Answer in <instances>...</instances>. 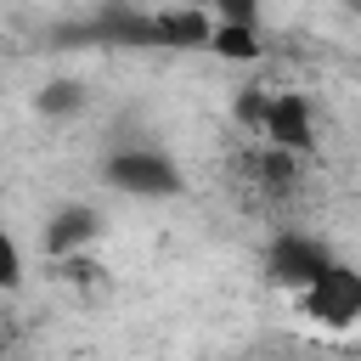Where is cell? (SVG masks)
Instances as JSON below:
<instances>
[{
  "mask_svg": "<svg viewBox=\"0 0 361 361\" xmlns=\"http://www.w3.org/2000/svg\"><path fill=\"white\" fill-rule=\"evenodd\" d=\"M102 186L118 192V197L164 203V197H180L186 192V175H180V164L164 147H118V152L102 158Z\"/></svg>",
  "mask_w": 361,
  "mask_h": 361,
  "instance_id": "6da1fadb",
  "label": "cell"
},
{
  "mask_svg": "<svg viewBox=\"0 0 361 361\" xmlns=\"http://www.w3.org/2000/svg\"><path fill=\"white\" fill-rule=\"evenodd\" d=\"M299 310L316 327H327V333H350L361 322V271L344 265V259H333L310 288H299Z\"/></svg>",
  "mask_w": 361,
  "mask_h": 361,
  "instance_id": "7a4b0ae2",
  "label": "cell"
},
{
  "mask_svg": "<svg viewBox=\"0 0 361 361\" xmlns=\"http://www.w3.org/2000/svg\"><path fill=\"white\" fill-rule=\"evenodd\" d=\"M327 265H333V248L310 231H276L265 248V276H271V288H288V293L310 288Z\"/></svg>",
  "mask_w": 361,
  "mask_h": 361,
  "instance_id": "3957f363",
  "label": "cell"
},
{
  "mask_svg": "<svg viewBox=\"0 0 361 361\" xmlns=\"http://www.w3.org/2000/svg\"><path fill=\"white\" fill-rule=\"evenodd\" d=\"M102 231H107V220H102V209H90V203H62V209H51V220L39 226V254L56 265V259H73V254H90L96 243H102Z\"/></svg>",
  "mask_w": 361,
  "mask_h": 361,
  "instance_id": "277c9868",
  "label": "cell"
},
{
  "mask_svg": "<svg viewBox=\"0 0 361 361\" xmlns=\"http://www.w3.org/2000/svg\"><path fill=\"white\" fill-rule=\"evenodd\" d=\"M259 135L271 147H288V152L310 158L316 152V107H310V96L305 90H271V107H265Z\"/></svg>",
  "mask_w": 361,
  "mask_h": 361,
  "instance_id": "5b68a950",
  "label": "cell"
},
{
  "mask_svg": "<svg viewBox=\"0 0 361 361\" xmlns=\"http://www.w3.org/2000/svg\"><path fill=\"white\" fill-rule=\"evenodd\" d=\"M152 17H158V51H209L214 11H203V6H164Z\"/></svg>",
  "mask_w": 361,
  "mask_h": 361,
  "instance_id": "8992f818",
  "label": "cell"
},
{
  "mask_svg": "<svg viewBox=\"0 0 361 361\" xmlns=\"http://www.w3.org/2000/svg\"><path fill=\"white\" fill-rule=\"evenodd\" d=\"M209 51L220 62H259V23H231V17H214V34H209Z\"/></svg>",
  "mask_w": 361,
  "mask_h": 361,
  "instance_id": "52a82bcc",
  "label": "cell"
},
{
  "mask_svg": "<svg viewBox=\"0 0 361 361\" xmlns=\"http://www.w3.org/2000/svg\"><path fill=\"white\" fill-rule=\"evenodd\" d=\"M85 102H90V90H85L79 79H45V85L34 90V107H39L45 118H73V113H85Z\"/></svg>",
  "mask_w": 361,
  "mask_h": 361,
  "instance_id": "ba28073f",
  "label": "cell"
},
{
  "mask_svg": "<svg viewBox=\"0 0 361 361\" xmlns=\"http://www.w3.org/2000/svg\"><path fill=\"white\" fill-rule=\"evenodd\" d=\"M265 107H271V85H243V96L231 102V118L248 124V130H259L265 124Z\"/></svg>",
  "mask_w": 361,
  "mask_h": 361,
  "instance_id": "9c48e42d",
  "label": "cell"
},
{
  "mask_svg": "<svg viewBox=\"0 0 361 361\" xmlns=\"http://www.w3.org/2000/svg\"><path fill=\"white\" fill-rule=\"evenodd\" d=\"M0 288H6V293H17V288H23V248H17V237H11V231L0 237Z\"/></svg>",
  "mask_w": 361,
  "mask_h": 361,
  "instance_id": "30bf717a",
  "label": "cell"
},
{
  "mask_svg": "<svg viewBox=\"0 0 361 361\" xmlns=\"http://www.w3.org/2000/svg\"><path fill=\"white\" fill-rule=\"evenodd\" d=\"M209 11L231 23H259V0H209Z\"/></svg>",
  "mask_w": 361,
  "mask_h": 361,
  "instance_id": "8fae6325",
  "label": "cell"
}]
</instances>
